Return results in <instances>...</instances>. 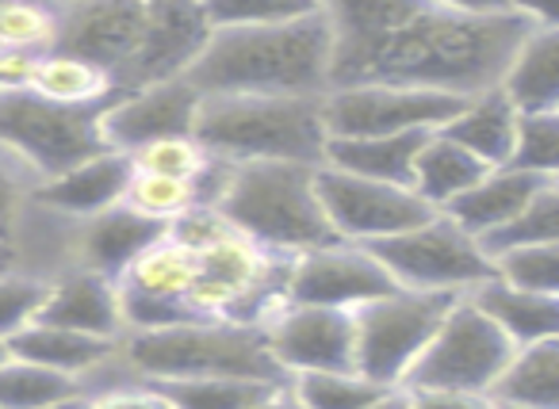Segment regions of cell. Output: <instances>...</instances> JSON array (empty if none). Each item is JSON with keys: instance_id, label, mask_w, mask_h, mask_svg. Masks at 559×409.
Instances as JSON below:
<instances>
[{"instance_id": "7", "label": "cell", "mask_w": 559, "mask_h": 409, "mask_svg": "<svg viewBox=\"0 0 559 409\" xmlns=\"http://www.w3.org/2000/svg\"><path fill=\"white\" fill-rule=\"evenodd\" d=\"M513 352H518L513 340L467 294H460L449 306V314L441 317L433 340L418 356L403 386L406 390L490 394V386L498 383Z\"/></svg>"}, {"instance_id": "44", "label": "cell", "mask_w": 559, "mask_h": 409, "mask_svg": "<svg viewBox=\"0 0 559 409\" xmlns=\"http://www.w3.org/2000/svg\"><path fill=\"white\" fill-rule=\"evenodd\" d=\"M9 268H20L16 245H12V241H0V272H9Z\"/></svg>"}, {"instance_id": "35", "label": "cell", "mask_w": 559, "mask_h": 409, "mask_svg": "<svg viewBox=\"0 0 559 409\" xmlns=\"http://www.w3.org/2000/svg\"><path fill=\"white\" fill-rule=\"evenodd\" d=\"M123 207H131L134 215L150 218V222H157V226H169V222H177L185 210L195 207L192 184H185V180L150 177V172L131 169V184H127Z\"/></svg>"}, {"instance_id": "25", "label": "cell", "mask_w": 559, "mask_h": 409, "mask_svg": "<svg viewBox=\"0 0 559 409\" xmlns=\"http://www.w3.org/2000/svg\"><path fill=\"white\" fill-rule=\"evenodd\" d=\"M119 340H100V337H85V333H70L58 329V325L47 322H32L27 329H20L16 337H9V352L16 360L39 363V368H50L58 375L70 378H85L93 368H100L108 356H116Z\"/></svg>"}, {"instance_id": "11", "label": "cell", "mask_w": 559, "mask_h": 409, "mask_svg": "<svg viewBox=\"0 0 559 409\" xmlns=\"http://www.w3.org/2000/svg\"><path fill=\"white\" fill-rule=\"evenodd\" d=\"M314 188H319V203L326 210L330 230L345 245H376V241L399 238V233L414 230L437 215L411 188L349 177V172H337L330 165L314 169Z\"/></svg>"}, {"instance_id": "32", "label": "cell", "mask_w": 559, "mask_h": 409, "mask_svg": "<svg viewBox=\"0 0 559 409\" xmlns=\"http://www.w3.org/2000/svg\"><path fill=\"white\" fill-rule=\"evenodd\" d=\"M479 245L487 256L510 253V249H528V245H559V184L536 195L521 215H513L502 230L487 233Z\"/></svg>"}, {"instance_id": "8", "label": "cell", "mask_w": 559, "mask_h": 409, "mask_svg": "<svg viewBox=\"0 0 559 409\" xmlns=\"http://www.w3.org/2000/svg\"><path fill=\"white\" fill-rule=\"evenodd\" d=\"M456 299L460 294H421L399 287L388 299H376L368 306L353 310L360 375L372 378L383 390L403 386Z\"/></svg>"}, {"instance_id": "30", "label": "cell", "mask_w": 559, "mask_h": 409, "mask_svg": "<svg viewBox=\"0 0 559 409\" xmlns=\"http://www.w3.org/2000/svg\"><path fill=\"white\" fill-rule=\"evenodd\" d=\"M288 394L304 409H365L388 390L360 371H304L288 378Z\"/></svg>"}, {"instance_id": "29", "label": "cell", "mask_w": 559, "mask_h": 409, "mask_svg": "<svg viewBox=\"0 0 559 409\" xmlns=\"http://www.w3.org/2000/svg\"><path fill=\"white\" fill-rule=\"evenodd\" d=\"M169 398L173 409H253L269 394H276V383H257V378H169L154 383Z\"/></svg>"}, {"instance_id": "19", "label": "cell", "mask_w": 559, "mask_h": 409, "mask_svg": "<svg viewBox=\"0 0 559 409\" xmlns=\"http://www.w3.org/2000/svg\"><path fill=\"white\" fill-rule=\"evenodd\" d=\"M127 184H131V157L104 149V154L66 169L62 177L35 184L32 203L58 218L81 222V218H93L108 207H119L127 195Z\"/></svg>"}, {"instance_id": "22", "label": "cell", "mask_w": 559, "mask_h": 409, "mask_svg": "<svg viewBox=\"0 0 559 409\" xmlns=\"http://www.w3.org/2000/svg\"><path fill=\"white\" fill-rule=\"evenodd\" d=\"M518 108L506 100L502 88H487V93L464 100L449 127H441L444 139L464 146L472 157H479L487 169H506L513 154V134H518Z\"/></svg>"}, {"instance_id": "15", "label": "cell", "mask_w": 559, "mask_h": 409, "mask_svg": "<svg viewBox=\"0 0 559 409\" xmlns=\"http://www.w3.org/2000/svg\"><path fill=\"white\" fill-rule=\"evenodd\" d=\"M195 111H200V93L185 77L119 96L100 111L104 149L131 157L134 149L154 146L162 139H185L192 134Z\"/></svg>"}, {"instance_id": "39", "label": "cell", "mask_w": 559, "mask_h": 409, "mask_svg": "<svg viewBox=\"0 0 559 409\" xmlns=\"http://www.w3.org/2000/svg\"><path fill=\"white\" fill-rule=\"evenodd\" d=\"M88 401H93V409H173L169 398H165L154 383H146V378L116 386V390H104Z\"/></svg>"}, {"instance_id": "20", "label": "cell", "mask_w": 559, "mask_h": 409, "mask_svg": "<svg viewBox=\"0 0 559 409\" xmlns=\"http://www.w3.org/2000/svg\"><path fill=\"white\" fill-rule=\"evenodd\" d=\"M556 184H559V177H533V172H521L506 165V169H490L479 184L467 188L460 200H452L449 207L437 210V215L452 218L460 230L472 233L475 241H483L487 233L502 230L513 215H521L536 195Z\"/></svg>"}, {"instance_id": "10", "label": "cell", "mask_w": 559, "mask_h": 409, "mask_svg": "<svg viewBox=\"0 0 559 409\" xmlns=\"http://www.w3.org/2000/svg\"><path fill=\"white\" fill-rule=\"evenodd\" d=\"M464 100L444 93L399 85H342L322 96V127L334 139H388V134H433L456 119Z\"/></svg>"}, {"instance_id": "3", "label": "cell", "mask_w": 559, "mask_h": 409, "mask_svg": "<svg viewBox=\"0 0 559 409\" xmlns=\"http://www.w3.org/2000/svg\"><path fill=\"white\" fill-rule=\"evenodd\" d=\"M192 139L230 165L288 161L319 169L326 157L322 96H200Z\"/></svg>"}, {"instance_id": "13", "label": "cell", "mask_w": 559, "mask_h": 409, "mask_svg": "<svg viewBox=\"0 0 559 409\" xmlns=\"http://www.w3.org/2000/svg\"><path fill=\"white\" fill-rule=\"evenodd\" d=\"M261 337L288 378L304 371H357V333L349 310L280 302L261 322Z\"/></svg>"}, {"instance_id": "46", "label": "cell", "mask_w": 559, "mask_h": 409, "mask_svg": "<svg viewBox=\"0 0 559 409\" xmlns=\"http://www.w3.org/2000/svg\"><path fill=\"white\" fill-rule=\"evenodd\" d=\"M9 340H4V337H0V363H9Z\"/></svg>"}, {"instance_id": "17", "label": "cell", "mask_w": 559, "mask_h": 409, "mask_svg": "<svg viewBox=\"0 0 559 409\" xmlns=\"http://www.w3.org/2000/svg\"><path fill=\"white\" fill-rule=\"evenodd\" d=\"M165 226L134 215L131 207H108L93 218L70 226V268L96 272L104 279H119L157 238Z\"/></svg>"}, {"instance_id": "12", "label": "cell", "mask_w": 559, "mask_h": 409, "mask_svg": "<svg viewBox=\"0 0 559 409\" xmlns=\"http://www.w3.org/2000/svg\"><path fill=\"white\" fill-rule=\"evenodd\" d=\"M146 32V4L134 0H85L58 4V55L81 58L111 81L116 96H127L134 58Z\"/></svg>"}, {"instance_id": "27", "label": "cell", "mask_w": 559, "mask_h": 409, "mask_svg": "<svg viewBox=\"0 0 559 409\" xmlns=\"http://www.w3.org/2000/svg\"><path fill=\"white\" fill-rule=\"evenodd\" d=\"M490 401L513 409H559V337L518 348L490 386Z\"/></svg>"}, {"instance_id": "47", "label": "cell", "mask_w": 559, "mask_h": 409, "mask_svg": "<svg viewBox=\"0 0 559 409\" xmlns=\"http://www.w3.org/2000/svg\"><path fill=\"white\" fill-rule=\"evenodd\" d=\"M495 409H513V406H495Z\"/></svg>"}, {"instance_id": "33", "label": "cell", "mask_w": 559, "mask_h": 409, "mask_svg": "<svg viewBox=\"0 0 559 409\" xmlns=\"http://www.w3.org/2000/svg\"><path fill=\"white\" fill-rule=\"evenodd\" d=\"M495 279L528 294H559V245H528L490 256Z\"/></svg>"}, {"instance_id": "18", "label": "cell", "mask_w": 559, "mask_h": 409, "mask_svg": "<svg viewBox=\"0 0 559 409\" xmlns=\"http://www.w3.org/2000/svg\"><path fill=\"white\" fill-rule=\"evenodd\" d=\"M35 322L100 340H123L127 333L116 279H104L85 268H62L58 276H50L47 299H43V310Z\"/></svg>"}, {"instance_id": "23", "label": "cell", "mask_w": 559, "mask_h": 409, "mask_svg": "<svg viewBox=\"0 0 559 409\" xmlns=\"http://www.w3.org/2000/svg\"><path fill=\"white\" fill-rule=\"evenodd\" d=\"M467 299L513 340V348L559 337V294H528L490 276L472 287Z\"/></svg>"}, {"instance_id": "31", "label": "cell", "mask_w": 559, "mask_h": 409, "mask_svg": "<svg viewBox=\"0 0 559 409\" xmlns=\"http://www.w3.org/2000/svg\"><path fill=\"white\" fill-rule=\"evenodd\" d=\"M81 394L78 378L58 375L39 363H27L9 356V363H0V409H43L50 401H62Z\"/></svg>"}, {"instance_id": "2", "label": "cell", "mask_w": 559, "mask_h": 409, "mask_svg": "<svg viewBox=\"0 0 559 409\" xmlns=\"http://www.w3.org/2000/svg\"><path fill=\"white\" fill-rule=\"evenodd\" d=\"M330 62V9L296 4L276 20L215 24L185 81L200 96H326Z\"/></svg>"}, {"instance_id": "5", "label": "cell", "mask_w": 559, "mask_h": 409, "mask_svg": "<svg viewBox=\"0 0 559 409\" xmlns=\"http://www.w3.org/2000/svg\"><path fill=\"white\" fill-rule=\"evenodd\" d=\"M119 356L146 383L169 378H257V383L288 386V375L264 348L257 325L234 322H180L165 329L123 333Z\"/></svg>"}, {"instance_id": "16", "label": "cell", "mask_w": 559, "mask_h": 409, "mask_svg": "<svg viewBox=\"0 0 559 409\" xmlns=\"http://www.w3.org/2000/svg\"><path fill=\"white\" fill-rule=\"evenodd\" d=\"M211 16L207 4H188V0H157L146 4V32L134 58L131 85L127 96L165 81H180L195 65L211 39Z\"/></svg>"}, {"instance_id": "9", "label": "cell", "mask_w": 559, "mask_h": 409, "mask_svg": "<svg viewBox=\"0 0 559 409\" xmlns=\"http://www.w3.org/2000/svg\"><path fill=\"white\" fill-rule=\"evenodd\" d=\"M388 268L403 291L421 294H467L483 279L495 276L490 256L472 233L460 230L452 218L433 215L429 222L399 233V238L365 245Z\"/></svg>"}, {"instance_id": "37", "label": "cell", "mask_w": 559, "mask_h": 409, "mask_svg": "<svg viewBox=\"0 0 559 409\" xmlns=\"http://www.w3.org/2000/svg\"><path fill=\"white\" fill-rule=\"evenodd\" d=\"M47 287H50V279L35 276V272H24V268L0 272V337L4 340L16 337L20 329H27V325L39 317Z\"/></svg>"}, {"instance_id": "43", "label": "cell", "mask_w": 559, "mask_h": 409, "mask_svg": "<svg viewBox=\"0 0 559 409\" xmlns=\"http://www.w3.org/2000/svg\"><path fill=\"white\" fill-rule=\"evenodd\" d=\"M253 409H304V406H299V401L292 398L288 386H280L276 394H269V398H264L261 406H253Z\"/></svg>"}, {"instance_id": "24", "label": "cell", "mask_w": 559, "mask_h": 409, "mask_svg": "<svg viewBox=\"0 0 559 409\" xmlns=\"http://www.w3.org/2000/svg\"><path fill=\"white\" fill-rule=\"evenodd\" d=\"M429 134H388V139H334L326 142L322 165L349 177L411 188V172Z\"/></svg>"}, {"instance_id": "42", "label": "cell", "mask_w": 559, "mask_h": 409, "mask_svg": "<svg viewBox=\"0 0 559 409\" xmlns=\"http://www.w3.org/2000/svg\"><path fill=\"white\" fill-rule=\"evenodd\" d=\"M365 409H411V398H406L403 386H395V390H388L383 398H376L372 406H365Z\"/></svg>"}, {"instance_id": "40", "label": "cell", "mask_w": 559, "mask_h": 409, "mask_svg": "<svg viewBox=\"0 0 559 409\" xmlns=\"http://www.w3.org/2000/svg\"><path fill=\"white\" fill-rule=\"evenodd\" d=\"M406 398H411V409H495L490 394L467 390H406Z\"/></svg>"}, {"instance_id": "45", "label": "cell", "mask_w": 559, "mask_h": 409, "mask_svg": "<svg viewBox=\"0 0 559 409\" xmlns=\"http://www.w3.org/2000/svg\"><path fill=\"white\" fill-rule=\"evenodd\" d=\"M43 409H93V401H88L85 394H73V398L50 401V406H43Z\"/></svg>"}, {"instance_id": "36", "label": "cell", "mask_w": 559, "mask_h": 409, "mask_svg": "<svg viewBox=\"0 0 559 409\" xmlns=\"http://www.w3.org/2000/svg\"><path fill=\"white\" fill-rule=\"evenodd\" d=\"M207 149L185 134V139H162L154 146H142L131 154V169L134 172H150V177H165V180H185L192 184L195 177L203 172L207 165Z\"/></svg>"}, {"instance_id": "21", "label": "cell", "mask_w": 559, "mask_h": 409, "mask_svg": "<svg viewBox=\"0 0 559 409\" xmlns=\"http://www.w3.org/2000/svg\"><path fill=\"white\" fill-rule=\"evenodd\" d=\"M498 88L518 108V116H544L559 111V27L551 16L540 20L533 35L518 47L506 65Z\"/></svg>"}, {"instance_id": "1", "label": "cell", "mask_w": 559, "mask_h": 409, "mask_svg": "<svg viewBox=\"0 0 559 409\" xmlns=\"http://www.w3.org/2000/svg\"><path fill=\"white\" fill-rule=\"evenodd\" d=\"M326 9L334 24L330 88L399 85L456 100L498 88L518 47L544 20L525 4L449 0H345Z\"/></svg>"}, {"instance_id": "41", "label": "cell", "mask_w": 559, "mask_h": 409, "mask_svg": "<svg viewBox=\"0 0 559 409\" xmlns=\"http://www.w3.org/2000/svg\"><path fill=\"white\" fill-rule=\"evenodd\" d=\"M39 58L32 55H0V96L27 93L32 88V73Z\"/></svg>"}, {"instance_id": "34", "label": "cell", "mask_w": 559, "mask_h": 409, "mask_svg": "<svg viewBox=\"0 0 559 409\" xmlns=\"http://www.w3.org/2000/svg\"><path fill=\"white\" fill-rule=\"evenodd\" d=\"M510 169L533 172V177H559V111L518 119Z\"/></svg>"}, {"instance_id": "6", "label": "cell", "mask_w": 559, "mask_h": 409, "mask_svg": "<svg viewBox=\"0 0 559 409\" xmlns=\"http://www.w3.org/2000/svg\"><path fill=\"white\" fill-rule=\"evenodd\" d=\"M104 108H62L32 93L0 96V149H9L35 180H55L66 169L104 154Z\"/></svg>"}, {"instance_id": "38", "label": "cell", "mask_w": 559, "mask_h": 409, "mask_svg": "<svg viewBox=\"0 0 559 409\" xmlns=\"http://www.w3.org/2000/svg\"><path fill=\"white\" fill-rule=\"evenodd\" d=\"M35 184H39V180H35L9 149H0V241L16 238L27 203H32Z\"/></svg>"}, {"instance_id": "4", "label": "cell", "mask_w": 559, "mask_h": 409, "mask_svg": "<svg viewBox=\"0 0 559 409\" xmlns=\"http://www.w3.org/2000/svg\"><path fill=\"white\" fill-rule=\"evenodd\" d=\"M218 215L238 233H246L253 245L288 256V261L311 253V249L337 245V233L330 230L326 210L319 203L311 165H234Z\"/></svg>"}, {"instance_id": "14", "label": "cell", "mask_w": 559, "mask_h": 409, "mask_svg": "<svg viewBox=\"0 0 559 409\" xmlns=\"http://www.w3.org/2000/svg\"><path fill=\"white\" fill-rule=\"evenodd\" d=\"M399 284L388 276L380 261L365 245H326L296 256L284 284V302L296 306H330V310H360L376 299H388Z\"/></svg>"}, {"instance_id": "28", "label": "cell", "mask_w": 559, "mask_h": 409, "mask_svg": "<svg viewBox=\"0 0 559 409\" xmlns=\"http://www.w3.org/2000/svg\"><path fill=\"white\" fill-rule=\"evenodd\" d=\"M27 93L47 104H62V108H108L111 100H119L111 81L96 65L70 55H58V50H50V55H43L35 62Z\"/></svg>"}, {"instance_id": "26", "label": "cell", "mask_w": 559, "mask_h": 409, "mask_svg": "<svg viewBox=\"0 0 559 409\" xmlns=\"http://www.w3.org/2000/svg\"><path fill=\"white\" fill-rule=\"evenodd\" d=\"M487 165L479 157H472L464 146H456L452 139H444L441 131H433L421 146L418 161L411 172V192L426 203L429 210H444L452 200L475 188L487 177Z\"/></svg>"}]
</instances>
